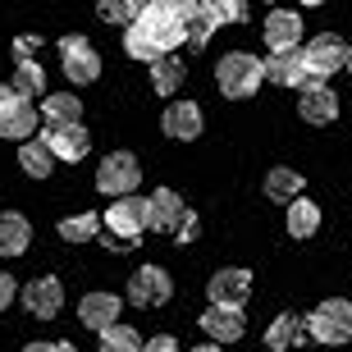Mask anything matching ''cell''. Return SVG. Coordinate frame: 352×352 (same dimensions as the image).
Segmentation results:
<instances>
[{
  "label": "cell",
  "instance_id": "obj_1",
  "mask_svg": "<svg viewBox=\"0 0 352 352\" xmlns=\"http://www.w3.org/2000/svg\"><path fill=\"white\" fill-rule=\"evenodd\" d=\"M183 37H188V19L146 5L129 23V32H124V51H129L133 60H146V65H151L160 55H174V46H179Z\"/></svg>",
  "mask_w": 352,
  "mask_h": 352
},
{
  "label": "cell",
  "instance_id": "obj_2",
  "mask_svg": "<svg viewBox=\"0 0 352 352\" xmlns=\"http://www.w3.org/2000/svg\"><path fill=\"white\" fill-rule=\"evenodd\" d=\"M261 78H265V60H256L248 51H229L215 65V82H220V91L229 101H248L252 91L261 87Z\"/></svg>",
  "mask_w": 352,
  "mask_h": 352
},
{
  "label": "cell",
  "instance_id": "obj_3",
  "mask_svg": "<svg viewBox=\"0 0 352 352\" xmlns=\"http://www.w3.org/2000/svg\"><path fill=\"white\" fill-rule=\"evenodd\" d=\"M302 65H307V78H302V91L307 87H325L329 74H339V69H348V46H343L339 37H311L307 46H302Z\"/></svg>",
  "mask_w": 352,
  "mask_h": 352
},
{
  "label": "cell",
  "instance_id": "obj_4",
  "mask_svg": "<svg viewBox=\"0 0 352 352\" xmlns=\"http://www.w3.org/2000/svg\"><path fill=\"white\" fill-rule=\"evenodd\" d=\"M142 229H151L146 201H142V197H133V192L129 197H115V201H110V210H105V238H110V243H119V248H129Z\"/></svg>",
  "mask_w": 352,
  "mask_h": 352
},
{
  "label": "cell",
  "instance_id": "obj_5",
  "mask_svg": "<svg viewBox=\"0 0 352 352\" xmlns=\"http://www.w3.org/2000/svg\"><path fill=\"white\" fill-rule=\"evenodd\" d=\"M307 334L316 343H348L352 339V302L329 298L307 316Z\"/></svg>",
  "mask_w": 352,
  "mask_h": 352
},
{
  "label": "cell",
  "instance_id": "obj_6",
  "mask_svg": "<svg viewBox=\"0 0 352 352\" xmlns=\"http://www.w3.org/2000/svg\"><path fill=\"white\" fill-rule=\"evenodd\" d=\"M138 183H142V165H138V156H129V151H110V156L101 160V170H96V188H101L105 197H129Z\"/></svg>",
  "mask_w": 352,
  "mask_h": 352
},
{
  "label": "cell",
  "instance_id": "obj_7",
  "mask_svg": "<svg viewBox=\"0 0 352 352\" xmlns=\"http://www.w3.org/2000/svg\"><path fill=\"white\" fill-rule=\"evenodd\" d=\"M60 65H65L69 82H78V87H87V82L101 78V55L91 51V41L78 37V32L60 41Z\"/></svg>",
  "mask_w": 352,
  "mask_h": 352
},
{
  "label": "cell",
  "instance_id": "obj_8",
  "mask_svg": "<svg viewBox=\"0 0 352 352\" xmlns=\"http://www.w3.org/2000/svg\"><path fill=\"white\" fill-rule=\"evenodd\" d=\"M174 293V279L160 265H138L129 279V302L133 307H165Z\"/></svg>",
  "mask_w": 352,
  "mask_h": 352
},
{
  "label": "cell",
  "instance_id": "obj_9",
  "mask_svg": "<svg viewBox=\"0 0 352 352\" xmlns=\"http://www.w3.org/2000/svg\"><path fill=\"white\" fill-rule=\"evenodd\" d=\"M37 101H28V96H10V101L0 105V138H10V142H28L32 129H37Z\"/></svg>",
  "mask_w": 352,
  "mask_h": 352
},
{
  "label": "cell",
  "instance_id": "obj_10",
  "mask_svg": "<svg viewBox=\"0 0 352 352\" xmlns=\"http://www.w3.org/2000/svg\"><path fill=\"white\" fill-rule=\"evenodd\" d=\"M201 329H206V339H215V343H238L243 329H248L243 307H220V302H210L206 311H201Z\"/></svg>",
  "mask_w": 352,
  "mask_h": 352
},
{
  "label": "cell",
  "instance_id": "obj_11",
  "mask_svg": "<svg viewBox=\"0 0 352 352\" xmlns=\"http://www.w3.org/2000/svg\"><path fill=\"white\" fill-rule=\"evenodd\" d=\"M41 138H46V146L55 151V160H69V165H74V160H82L91 151V138H87V129H82V124H51Z\"/></svg>",
  "mask_w": 352,
  "mask_h": 352
},
{
  "label": "cell",
  "instance_id": "obj_12",
  "mask_svg": "<svg viewBox=\"0 0 352 352\" xmlns=\"http://www.w3.org/2000/svg\"><path fill=\"white\" fill-rule=\"evenodd\" d=\"M160 129H165V138H174V142H192V138H201V105L170 101L165 115H160Z\"/></svg>",
  "mask_w": 352,
  "mask_h": 352
},
{
  "label": "cell",
  "instance_id": "obj_13",
  "mask_svg": "<svg viewBox=\"0 0 352 352\" xmlns=\"http://www.w3.org/2000/svg\"><path fill=\"white\" fill-rule=\"evenodd\" d=\"M19 298H23V307H28L32 316L51 320V316H60V307H65V288H60V279L41 274V279H32V284L19 293Z\"/></svg>",
  "mask_w": 352,
  "mask_h": 352
},
{
  "label": "cell",
  "instance_id": "obj_14",
  "mask_svg": "<svg viewBox=\"0 0 352 352\" xmlns=\"http://www.w3.org/2000/svg\"><path fill=\"white\" fill-rule=\"evenodd\" d=\"M146 215H151V229L156 234H174L188 210H183V197L174 188H156V192L146 197Z\"/></svg>",
  "mask_w": 352,
  "mask_h": 352
},
{
  "label": "cell",
  "instance_id": "obj_15",
  "mask_svg": "<svg viewBox=\"0 0 352 352\" xmlns=\"http://www.w3.org/2000/svg\"><path fill=\"white\" fill-rule=\"evenodd\" d=\"M119 307H124V302H119L115 293H87V298L78 302V320L87 329H96V334H105L110 325H119Z\"/></svg>",
  "mask_w": 352,
  "mask_h": 352
},
{
  "label": "cell",
  "instance_id": "obj_16",
  "mask_svg": "<svg viewBox=\"0 0 352 352\" xmlns=\"http://www.w3.org/2000/svg\"><path fill=\"white\" fill-rule=\"evenodd\" d=\"M248 288H252L248 270H215L206 293H210V302H220V307H243V302H248Z\"/></svg>",
  "mask_w": 352,
  "mask_h": 352
},
{
  "label": "cell",
  "instance_id": "obj_17",
  "mask_svg": "<svg viewBox=\"0 0 352 352\" xmlns=\"http://www.w3.org/2000/svg\"><path fill=\"white\" fill-rule=\"evenodd\" d=\"M265 78L279 82V87H302L307 65H302V51H298V46H288V51H270V60H265Z\"/></svg>",
  "mask_w": 352,
  "mask_h": 352
},
{
  "label": "cell",
  "instance_id": "obj_18",
  "mask_svg": "<svg viewBox=\"0 0 352 352\" xmlns=\"http://www.w3.org/2000/svg\"><path fill=\"white\" fill-rule=\"evenodd\" d=\"M302 37V19L293 10H270L265 14V46L270 51H288V46H298Z\"/></svg>",
  "mask_w": 352,
  "mask_h": 352
},
{
  "label": "cell",
  "instance_id": "obj_19",
  "mask_svg": "<svg viewBox=\"0 0 352 352\" xmlns=\"http://www.w3.org/2000/svg\"><path fill=\"white\" fill-rule=\"evenodd\" d=\"M298 110H302L307 124H334V119H339V96L329 91V82H325V87H307Z\"/></svg>",
  "mask_w": 352,
  "mask_h": 352
},
{
  "label": "cell",
  "instance_id": "obj_20",
  "mask_svg": "<svg viewBox=\"0 0 352 352\" xmlns=\"http://www.w3.org/2000/svg\"><path fill=\"white\" fill-rule=\"evenodd\" d=\"M28 243H32V224L19 210H5L0 215V256H23Z\"/></svg>",
  "mask_w": 352,
  "mask_h": 352
},
{
  "label": "cell",
  "instance_id": "obj_21",
  "mask_svg": "<svg viewBox=\"0 0 352 352\" xmlns=\"http://www.w3.org/2000/svg\"><path fill=\"white\" fill-rule=\"evenodd\" d=\"M302 339H307V320H302V316H293V311L274 316L270 329H265V343H270V352H288V348H298Z\"/></svg>",
  "mask_w": 352,
  "mask_h": 352
},
{
  "label": "cell",
  "instance_id": "obj_22",
  "mask_svg": "<svg viewBox=\"0 0 352 352\" xmlns=\"http://www.w3.org/2000/svg\"><path fill=\"white\" fill-rule=\"evenodd\" d=\"M55 165V151L46 146V138H28L23 146H19V170L28 174V179H46Z\"/></svg>",
  "mask_w": 352,
  "mask_h": 352
},
{
  "label": "cell",
  "instance_id": "obj_23",
  "mask_svg": "<svg viewBox=\"0 0 352 352\" xmlns=\"http://www.w3.org/2000/svg\"><path fill=\"white\" fill-rule=\"evenodd\" d=\"M14 96H28V101H37L41 91H46V69L37 60H14V78H10Z\"/></svg>",
  "mask_w": 352,
  "mask_h": 352
},
{
  "label": "cell",
  "instance_id": "obj_24",
  "mask_svg": "<svg viewBox=\"0 0 352 352\" xmlns=\"http://www.w3.org/2000/svg\"><path fill=\"white\" fill-rule=\"evenodd\" d=\"M316 229H320V206L307 201V197L288 201V234H293V238H311Z\"/></svg>",
  "mask_w": 352,
  "mask_h": 352
},
{
  "label": "cell",
  "instance_id": "obj_25",
  "mask_svg": "<svg viewBox=\"0 0 352 352\" xmlns=\"http://www.w3.org/2000/svg\"><path fill=\"white\" fill-rule=\"evenodd\" d=\"M101 229H105V215H91V210L60 220V238H65V243H91V238L101 234Z\"/></svg>",
  "mask_w": 352,
  "mask_h": 352
},
{
  "label": "cell",
  "instance_id": "obj_26",
  "mask_svg": "<svg viewBox=\"0 0 352 352\" xmlns=\"http://www.w3.org/2000/svg\"><path fill=\"white\" fill-rule=\"evenodd\" d=\"M183 82V60L179 55H160V60H151V87L160 91V96H174Z\"/></svg>",
  "mask_w": 352,
  "mask_h": 352
},
{
  "label": "cell",
  "instance_id": "obj_27",
  "mask_svg": "<svg viewBox=\"0 0 352 352\" xmlns=\"http://www.w3.org/2000/svg\"><path fill=\"white\" fill-rule=\"evenodd\" d=\"M265 197H270V201H298L302 197V174L298 170H270L265 174Z\"/></svg>",
  "mask_w": 352,
  "mask_h": 352
},
{
  "label": "cell",
  "instance_id": "obj_28",
  "mask_svg": "<svg viewBox=\"0 0 352 352\" xmlns=\"http://www.w3.org/2000/svg\"><path fill=\"white\" fill-rule=\"evenodd\" d=\"M78 115H82V105H78V96H69V91H55V96L41 101V119H46V124H78Z\"/></svg>",
  "mask_w": 352,
  "mask_h": 352
},
{
  "label": "cell",
  "instance_id": "obj_29",
  "mask_svg": "<svg viewBox=\"0 0 352 352\" xmlns=\"http://www.w3.org/2000/svg\"><path fill=\"white\" fill-rule=\"evenodd\" d=\"M197 14H206L210 23H243L248 19V5L243 0H197Z\"/></svg>",
  "mask_w": 352,
  "mask_h": 352
},
{
  "label": "cell",
  "instance_id": "obj_30",
  "mask_svg": "<svg viewBox=\"0 0 352 352\" xmlns=\"http://www.w3.org/2000/svg\"><path fill=\"white\" fill-rule=\"evenodd\" d=\"M101 352H142V334L129 325H110L101 334Z\"/></svg>",
  "mask_w": 352,
  "mask_h": 352
},
{
  "label": "cell",
  "instance_id": "obj_31",
  "mask_svg": "<svg viewBox=\"0 0 352 352\" xmlns=\"http://www.w3.org/2000/svg\"><path fill=\"white\" fill-rule=\"evenodd\" d=\"M96 14H101L105 23H124V28H129L142 10H138L133 0H101V5H96Z\"/></svg>",
  "mask_w": 352,
  "mask_h": 352
},
{
  "label": "cell",
  "instance_id": "obj_32",
  "mask_svg": "<svg viewBox=\"0 0 352 352\" xmlns=\"http://www.w3.org/2000/svg\"><path fill=\"white\" fill-rule=\"evenodd\" d=\"M210 32H215V23H210L206 14H192V19H188V41H192V46H206Z\"/></svg>",
  "mask_w": 352,
  "mask_h": 352
},
{
  "label": "cell",
  "instance_id": "obj_33",
  "mask_svg": "<svg viewBox=\"0 0 352 352\" xmlns=\"http://www.w3.org/2000/svg\"><path fill=\"white\" fill-rule=\"evenodd\" d=\"M156 10H165V14H179V19H192L197 14V0H151Z\"/></svg>",
  "mask_w": 352,
  "mask_h": 352
},
{
  "label": "cell",
  "instance_id": "obj_34",
  "mask_svg": "<svg viewBox=\"0 0 352 352\" xmlns=\"http://www.w3.org/2000/svg\"><path fill=\"white\" fill-rule=\"evenodd\" d=\"M197 234H201V224H197V215L188 210V215H183V224L174 229V238H179V243H197Z\"/></svg>",
  "mask_w": 352,
  "mask_h": 352
},
{
  "label": "cell",
  "instance_id": "obj_35",
  "mask_svg": "<svg viewBox=\"0 0 352 352\" xmlns=\"http://www.w3.org/2000/svg\"><path fill=\"white\" fill-rule=\"evenodd\" d=\"M37 46H41V37H19V41H14V60H32Z\"/></svg>",
  "mask_w": 352,
  "mask_h": 352
},
{
  "label": "cell",
  "instance_id": "obj_36",
  "mask_svg": "<svg viewBox=\"0 0 352 352\" xmlns=\"http://www.w3.org/2000/svg\"><path fill=\"white\" fill-rule=\"evenodd\" d=\"M14 298H19V284H14L10 274L0 270V311H5V307H10V302H14Z\"/></svg>",
  "mask_w": 352,
  "mask_h": 352
},
{
  "label": "cell",
  "instance_id": "obj_37",
  "mask_svg": "<svg viewBox=\"0 0 352 352\" xmlns=\"http://www.w3.org/2000/svg\"><path fill=\"white\" fill-rule=\"evenodd\" d=\"M142 352H179V343H174L170 334H160V339H151V343H146Z\"/></svg>",
  "mask_w": 352,
  "mask_h": 352
},
{
  "label": "cell",
  "instance_id": "obj_38",
  "mask_svg": "<svg viewBox=\"0 0 352 352\" xmlns=\"http://www.w3.org/2000/svg\"><path fill=\"white\" fill-rule=\"evenodd\" d=\"M28 352H69L65 343H28Z\"/></svg>",
  "mask_w": 352,
  "mask_h": 352
},
{
  "label": "cell",
  "instance_id": "obj_39",
  "mask_svg": "<svg viewBox=\"0 0 352 352\" xmlns=\"http://www.w3.org/2000/svg\"><path fill=\"white\" fill-rule=\"evenodd\" d=\"M10 96H14V87H10V82H0V105L10 101Z\"/></svg>",
  "mask_w": 352,
  "mask_h": 352
},
{
  "label": "cell",
  "instance_id": "obj_40",
  "mask_svg": "<svg viewBox=\"0 0 352 352\" xmlns=\"http://www.w3.org/2000/svg\"><path fill=\"white\" fill-rule=\"evenodd\" d=\"M192 352H224L220 343H206V348H192Z\"/></svg>",
  "mask_w": 352,
  "mask_h": 352
},
{
  "label": "cell",
  "instance_id": "obj_41",
  "mask_svg": "<svg viewBox=\"0 0 352 352\" xmlns=\"http://www.w3.org/2000/svg\"><path fill=\"white\" fill-rule=\"evenodd\" d=\"M348 74H352V46H348Z\"/></svg>",
  "mask_w": 352,
  "mask_h": 352
},
{
  "label": "cell",
  "instance_id": "obj_42",
  "mask_svg": "<svg viewBox=\"0 0 352 352\" xmlns=\"http://www.w3.org/2000/svg\"><path fill=\"white\" fill-rule=\"evenodd\" d=\"M302 5H325V0H302Z\"/></svg>",
  "mask_w": 352,
  "mask_h": 352
}]
</instances>
